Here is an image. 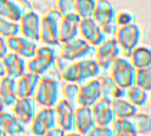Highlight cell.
<instances>
[{"mask_svg":"<svg viewBox=\"0 0 151 136\" xmlns=\"http://www.w3.org/2000/svg\"><path fill=\"white\" fill-rule=\"evenodd\" d=\"M60 88L61 83L60 80H55L48 77H41L40 82L37 86V90L34 92V101L40 106H51L54 108V105L60 99Z\"/></svg>","mask_w":151,"mask_h":136,"instance_id":"cell-1","label":"cell"},{"mask_svg":"<svg viewBox=\"0 0 151 136\" xmlns=\"http://www.w3.org/2000/svg\"><path fill=\"white\" fill-rule=\"evenodd\" d=\"M61 17L63 15L59 13V11L54 8L40 18L39 40L42 44L61 45L59 43V22Z\"/></svg>","mask_w":151,"mask_h":136,"instance_id":"cell-2","label":"cell"},{"mask_svg":"<svg viewBox=\"0 0 151 136\" xmlns=\"http://www.w3.org/2000/svg\"><path fill=\"white\" fill-rule=\"evenodd\" d=\"M109 76L123 89H126L134 84L136 69L125 57H118L109 67Z\"/></svg>","mask_w":151,"mask_h":136,"instance_id":"cell-3","label":"cell"},{"mask_svg":"<svg viewBox=\"0 0 151 136\" xmlns=\"http://www.w3.org/2000/svg\"><path fill=\"white\" fill-rule=\"evenodd\" d=\"M96 47L85 41L81 37H77L73 40L61 44L60 54L71 61H78L83 59L94 58Z\"/></svg>","mask_w":151,"mask_h":136,"instance_id":"cell-4","label":"cell"},{"mask_svg":"<svg viewBox=\"0 0 151 136\" xmlns=\"http://www.w3.org/2000/svg\"><path fill=\"white\" fill-rule=\"evenodd\" d=\"M57 127V118L54 108L51 106H41V109L37 110L33 119L28 123L29 135L32 136H42L47 130Z\"/></svg>","mask_w":151,"mask_h":136,"instance_id":"cell-5","label":"cell"},{"mask_svg":"<svg viewBox=\"0 0 151 136\" xmlns=\"http://www.w3.org/2000/svg\"><path fill=\"white\" fill-rule=\"evenodd\" d=\"M119 45L122 52L129 53L140 43L142 31L136 22H131L124 26H118L116 34L113 37Z\"/></svg>","mask_w":151,"mask_h":136,"instance_id":"cell-6","label":"cell"},{"mask_svg":"<svg viewBox=\"0 0 151 136\" xmlns=\"http://www.w3.org/2000/svg\"><path fill=\"white\" fill-rule=\"evenodd\" d=\"M122 53L119 45L114 38H106L100 45L96 47L94 59L104 71H107L110 65Z\"/></svg>","mask_w":151,"mask_h":136,"instance_id":"cell-7","label":"cell"},{"mask_svg":"<svg viewBox=\"0 0 151 136\" xmlns=\"http://www.w3.org/2000/svg\"><path fill=\"white\" fill-rule=\"evenodd\" d=\"M33 9L29 0H0V17L19 21L27 12Z\"/></svg>","mask_w":151,"mask_h":136,"instance_id":"cell-8","label":"cell"},{"mask_svg":"<svg viewBox=\"0 0 151 136\" xmlns=\"http://www.w3.org/2000/svg\"><path fill=\"white\" fill-rule=\"evenodd\" d=\"M79 35L87 41L90 45L97 47L100 45L105 39L106 35L103 32V28L100 25H98L93 18H86L80 19L79 21Z\"/></svg>","mask_w":151,"mask_h":136,"instance_id":"cell-9","label":"cell"},{"mask_svg":"<svg viewBox=\"0 0 151 136\" xmlns=\"http://www.w3.org/2000/svg\"><path fill=\"white\" fill-rule=\"evenodd\" d=\"M57 125L61 128L65 132L74 130V111L76 105L67 102L64 98H60L54 105Z\"/></svg>","mask_w":151,"mask_h":136,"instance_id":"cell-10","label":"cell"},{"mask_svg":"<svg viewBox=\"0 0 151 136\" xmlns=\"http://www.w3.org/2000/svg\"><path fill=\"white\" fill-rule=\"evenodd\" d=\"M6 43H7L8 51L15 52L27 60L35 56L38 41H34V40L28 39L21 34H18V35L6 38Z\"/></svg>","mask_w":151,"mask_h":136,"instance_id":"cell-11","label":"cell"},{"mask_svg":"<svg viewBox=\"0 0 151 136\" xmlns=\"http://www.w3.org/2000/svg\"><path fill=\"white\" fill-rule=\"evenodd\" d=\"M100 84L98 78L90 79L83 84H79V93L77 98V106H88L91 108L99 98Z\"/></svg>","mask_w":151,"mask_h":136,"instance_id":"cell-12","label":"cell"},{"mask_svg":"<svg viewBox=\"0 0 151 136\" xmlns=\"http://www.w3.org/2000/svg\"><path fill=\"white\" fill-rule=\"evenodd\" d=\"M79 21L80 18L76 13L65 14L59 22V43L65 44L79 37Z\"/></svg>","mask_w":151,"mask_h":136,"instance_id":"cell-13","label":"cell"},{"mask_svg":"<svg viewBox=\"0 0 151 136\" xmlns=\"http://www.w3.org/2000/svg\"><path fill=\"white\" fill-rule=\"evenodd\" d=\"M40 14L34 9L27 12L18 22L20 27L21 35L32 39L34 41H39V30H40Z\"/></svg>","mask_w":151,"mask_h":136,"instance_id":"cell-14","label":"cell"},{"mask_svg":"<svg viewBox=\"0 0 151 136\" xmlns=\"http://www.w3.org/2000/svg\"><path fill=\"white\" fill-rule=\"evenodd\" d=\"M6 76H9L14 79L21 77L25 72H27V59L22 58L15 52L8 51V53L1 59Z\"/></svg>","mask_w":151,"mask_h":136,"instance_id":"cell-15","label":"cell"},{"mask_svg":"<svg viewBox=\"0 0 151 136\" xmlns=\"http://www.w3.org/2000/svg\"><path fill=\"white\" fill-rule=\"evenodd\" d=\"M91 111L96 122V125H111L116 119L114 112L111 108V103L103 99L101 97L91 106Z\"/></svg>","mask_w":151,"mask_h":136,"instance_id":"cell-16","label":"cell"},{"mask_svg":"<svg viewBox=\"0 0 151 136\" xmlns=\"http://www.w3.org/2000/svg\"><path fill=\"white\" fill-rule=\"evenodd\" d=\"M77 66H78V76H77L78 84H83L93 78H99L104 71L94 58L78 60Z\"/></svg>","mask_w":151,"mask_h":136,"instance_id":"cell-17","label":"cell"},{"mask_svg":"<svg viewBox=\"0 0 151 136\" xmlns=\"http://www.w3.org/2000/svg\"><path fill=\"white\" fill-rule=\"evenodd\" d=\"M92 18L100 26H105L114 22L116 9L113 4L110 0H96V6Z\"/></svg>","mask_w":151,"mask_h":136,"instance_id":"cell-18","label":"cell"},{"mask_svg":"<svg viewBox=\"0 0 151 136\" xmlns=\"http://www.w3.org/2000/svg\"><path fill=\"white\" fill-rule=\"evenodd\" d=\"M96 125L91 108L88 106H76L74 111V130L83 136H86L90 130Z\"/></svg>","mask_w":151,"mask_h":136,"instance_id":"cell-19","label":"cell"},{"mask_svg":"<svg viewBox=\"0 0 151 136\" xmlns=\"http://www.w3.org/2000/svg\"><path fill=\"white\" fill-rule=\"evenodd\" d=\"M40 76L33 72H25L21 77L17 79V90L15 93L19 98L21 97H33L37 90V86L40 82Z\"/></svg>","mask_w":151,"mask_h":136,"instance_id":"cell-20","label":"cell"},{"mask_svg":"<svg viewBox=\"0 0 151 136\" xmlns=\"http://www.w3.org/2000/svg\"><path fill=\"white\" fill-rule=\"evenodd\" d=\"M12 111L15 117L22 119L28 124L37 112V103L33 97H21L18 98L12 108Z\"/></svg>","mask_w":151,"mask_h":136,"instance_id":"cell-21","label":"cell"},{"mask_svg":"<svg viewBox=\"0 0 151 136\" xmlns=\"http://www.w3.org/2000/svg\"><path fill=\"white\" fill-rule=\"evenodd\" d=\"M98 79L100 84V95L103 99L107 102H112L113 99H117V98H124L125 89L117 85L116 82L109 75L100 76Z\"/></svg>","mask_w":151,"mask_h":136,"instance_id":"cell-22","label":"cell"},{"mask_svg":"<svg viewBox=\"0 0 151 136\" xmlns=\"http://www.w3.org/2000/svg\"><path fill=\"white\" fill-rule=\"evenodd\" d=\"M129 60L134 69L151 67V50L146 45H137L129 52Z\"/></svg>","mask_w":151,"mask_h":136,"instance_id":"cell-23","label":"cell"},{"mask_svg":"<svg viewBox=\"0 0 151 136\" xmlns=\"http://www.w3.org/2000/svg\"><path fill=\"white\" fill-rule=\"evenodd\" d=\"M55 66V59L44 58L34 56L33 58L27 60V71L33 72L40 77L47 75Z\"/></svg>","mask_w":151,"mask_h":136,"instance_id":"cell-24","label":"cell"},{"mask_svg":"<svg viewBox=\"0 0 151 136\" xmlns=\"http://www.w3.org/2000/svg\"><path fill=\"white\" fill-rule=\"evenodd\" d=\"M110 103L116 118H132L138 111V108L125 98H117Z\"/></svg>","mask_w":151,"mask_h":136,"instance_id":"cell-25","label":"cell"},{"mask_svg":"<svg viewBox=\"0 0 151 136\" xmlns=\"http://www.w3.org/2000/svg\"><path fill=\"white\" fill-rule=\"evenodd\" d=\"M124 98L127 99L133 105H136L137 108H139V106H145L146 105L147 99H149V95H147V91H145L142 88L133 84V85L125 89Z\"/></svg>","mask_w":151,"mask_h":136,"instance_id":"cell-26","label":"cell"},{"mask_svg":"<svg viewBox=\"0 0 151 136\" xmlns=\"http://www.w3.org/2000/svg\"><path fill=\"white\" fill-rule=\"evenodd\" d=\"M136 131L142 136H150L151 134V116L146 112L137 111L132 117Z\"/></svg>","mask_w":151,"mask_h":136,"instance_id":"cell-27","label":"cell"},{"mask_svg":"<svg viewBox=\"0 0 151 136\" xmlns=\"http://www.w3.org/2000/svg\"><path fill=\"white\" fill-rule=\"evenodd\" d=\"M111 127L114 130L116 135H126V134L138 135L132 118H116L112 122Z\"/></svg>","mask_w":151,"mask_h":136,"instance_id":"cell-28","label":"cell"},{"mask_svg":"<svg viewBox=\"0 0 151 136\" xmlns=\"http://www.w3.org/2000/svg\"><path fill=\"white\" fill-rule=\"evenodd\" d=\"M96 0H74V13L80 19L92 18Z\"/></svg>","mask_w":151,"mask_h":136,"instance_id":"cell-29","label":"cell"},{"mask_svg":"<svg viewBox=\"0 0 151 136\" xmlns=\"http://www.w3.org/2000/svg\"><path fill=\"white\" fill-rule=\"evenodd\" d=\"M134 85L142 88L147 92L151 90V67L136 69Z\"/></svg>","mask_w":151,"mask_h":136,"instance_id":"cell-30","label":"cell"},{"mask_svg":"<svg viewBox=\"0 0 151 136\" xmlns=\"http://www.w3.org/2000/svg\"><path fill=\"white\" fill-rule=\"evenodd\" d=\"M20 33V27L18 21H13L0 17V35L8 38L13 35H18Z\"/></svg>","mask_w":151,"mask_h":136,"instance_id":"cell-31","label":"cell"},{"mask_svg":"<svg viewBox=\"0 0 151 136\" xmlns=\"http://www.w3.org/2000/svg\"><path fill=\"white\" fill-rule=\"evenodd\" d=\"M61 45H54V44H41L37 46L35 56L44 57V58H51L55 59L58 56H60Z\"/></svg>","mask_w":151,"mask_h":136,"instance_id":"cell-32","label":"cell"},{"mask_svg":"<svg viewBox=\"0 0 151 136\" xmlns=\"http://www.w3.org/2000/svg\"><path fill=\"white\" fill-rule=\"evenodd\" d=\"M79 93V84L78 83H65L60 88V95L64 99L72 103L77 106V98Z\"/></svg>","mask_w":151,"mask_h":136,"instance_id":"cell-33","label":"cell"},{"mask_svg":"<svg viewBox=\"0 0 151 136\" xmlns=\"http://www.w3.org/2000/svg\"><path fill=\"white\" fill-rule=\"evenodd\" d=\"M28 129V124L22 119L14 116V118L5 127L7 135H26Z\"/></svg>","mask_w":151,"mask_h":136,"instance_id":"cell-34","label":"cell"},{"mask_svg":"<svg viewBox=\"0 0 151 136\" xmlns=\"http://www.w3.org/2000/svg\"><path fill=\"white\" fill-rule=\"evenodd\" d=\"M77 76H78L77 61H71L66 66V69L60 73V78L65 83H77Z\"/></svg>","mask_w":151,"mask_h":136,"instance_id":"cell-35","label":"cell"},{"mask_svg":"<svg viewBox=\"0 0 151 136\" xmlns=\"http://www.w3.org/2000/svg\"><path fill=\"white\" fill-rule=\"evenodd\" d=\"M17 90V79L9 77V76H4L0 78V95H8V93H15Z\"/></svg>","mask_w":151,"mask_h":136,"instance_id":"cell-36","label":"cell"},{"mask_svg":"<svg viewBox=\"0 0 151 136\" xmlns=\"http://www.w3.org/2000/svg\"><path fill=\"white\" fill-rule=\"evenodd\" d=\"M86 136H117L111 125H94Z\"/></svg>","mask_w":151,"mask_h":136,"instance_id":"cell-37","label":"cell"},{"mask_svg":"<svg viewBox=\"0 0 151 136\" xmlns=\"http://www.w3.org/2000/svg\"><path fill=\"white\" fill-rule=\"evenodd\" d=\"M55 9L59 11L61 15L74 13V0H57Z\"/></svg>","mask_w":151,"mask_h":136,"instance_id":"cell-38","label":"cell"},{"mask_svg":"<svg viewBox=\"0 0 151 136\" xmlns=\"http://www.w3.org/2000/svg\"><path fill=\"white\" fill-rule=\"evenodd\" d=\"M134 22V15L130 12L126 11H122L119 13H116V18H114V24L117 26H124L127 24Z\"/></svg>","mask_w":151,"mask_h":136,"instance_id":"cell-39","label":"cell"},{"mask_svg":"<svg viewBox=\"0 0 151 136\" xmlns=\"http://www.w3.org/2000/svg\"><path fill=\"white\" fill-rule=\"evenodd\" d=\"M14 118V114L9 109H5L4 111L0 112V127L5 128L12 119Z\"/></svg>","mask_w":151,"mask_h":136,"instance_id":"cell-40","label":"cell"},{"mask_svg":"<svg viewBox=\"0 0 151 136\" xmlns=\"http://www.w3.org/2000/svg\"><path fill=\"white\" fill-rule=\"evenodd\" d=\"M1 97H2V103H4L5 109H9V110H12L13 105L15 104V102L19 98L17 96V93H8V95H4Z\"/></svg>","mask_w":151,"mask_h":136,"instance_id":"cell-41","label":"cell"},{"mask_svg":"<svg viewBox=\"0 0 151 136\" xmlns=\"http://www.w3.org/2000/svg\"><path fill=\"white\" fill-rule=\"evenodd\" d=\"M117 27H118V26H117L114 22H112V24H109V25H105V26H101V28H103V32L105 33L106 38H113V37H114V34H116Z\"/></svg>","mask_w":151,"mask_h":136,"instance_id":"cell-42","label":"cell"},{"mask_svg":"<svg viewBox=\"0 0 151 136\" xmlns=\"http://www.w3.org/2000/svg\"><path fill=\"white\" fill-rule=\"evenodd\" d=\"M64 132H65V131H64L61 128H59V127L57 125V127H54V128L47 130L42 136H64Z\"/></svg>","mask_w":151,"mask_h":136,"instance_id":"cell-43","label":"cell"},{"mask_svg":"<svg viewBox=\"0 0 151 136\" xmlns=\"http://www.w3.org/2000/svg\"><path fill=\"white\" fill-rule=\"evenodd\" d=\"M8 53V47L6 43V38L0 35V59H2Z\"/></svg>","mask_w":151,"mask_h":136,"instance_id":"cell-44","label":"cell"},{"mask_svg":"<svg viewBox=\"0 0 151 136\" xmlns=\"http://www.w3.org/2000/svg\"><path fill=\"white\" fill-rule=\"evenodd\" d=\"M64 136H83V135L79 134L77 130H72V131H66V132H64Z\"/></svg>","mask_w":151,"mask_h":136,"instance_id":"cell-45","label":"cell"},{"mask_svg":"<svg viewBox=\"0 0 151 136\" xmlns=\"http://www.w3.org/2000/svg\"><path fill=\"white\" fill-rule=\"evenodd\" d=\"M5 75H6V72H5V67H4L2 60L0 59V78H1V77H4Z\"/></svg>","mask_w":151,"mask_h":136,"instance_id":"cell-46","label":"cell"},{"mask_svg":"<svg viewBox=\"0 0 151 136\" xmlns=\"http://www.w3.org/2000/svg\"><path fill=\"white\" fill-rule=\"evenodd\" d=\"M0 136H8L7 132H6V130H5V128H1L0 127Z\"/></svg>","mask_w":151,"mask_h":136,"instance_id":"cell-47","label":"cell"},{"mask_svg":"<svg viewBox=\"0 0 151 136\" xmlns=\"http://www.w3.org/2000/svg\"><path fill=\"white\" fill-rule=\"evenodd\" d=\"M4 110H5V106H4V103H2V97L0 95V112L4 111Z\"/></svg>","mask_w":151,"mask_h":136,"instance_id":"cell-48","label":"cell"},{"mask_svg":"<svg viewBox=\"0 0 151 136\" xmlns=\"http://www.w3.org/2000/svg\"><path fill=\"white\" fill-rule=\"evenodd\" d=\"M8 136H26V135H8Z\"/></svg>","mask_w":151,"mask_h":136,"instance_id":"cell-49","label":"cell"},{"mask_svg":"<svg viewBox=\"0 0 151 136\" xmlns=\"http://www.w3.org/2000/svg\"><path fill=\"white\" fill-rule=\"evenodd\" d=\"M26 136H32V135H29V134H28V135H26Z\"/></svg>","mask_w":151,"mask_h":136,"instance_id":"cell-50","label":"cell"},{"mask_svg":"<svg viewBox=\"0 0 151 136\" xmlns=\"http://www.w3.org/2000/svg\"><path fill=\"white\" fill-rule=\"evenodd\" d=\"M137 136H142V135H137Z\"/></svg>","mask_w":151,"mask_h":136,"instance_id":"cell-51","label":"cell"}]
</instances>
